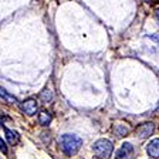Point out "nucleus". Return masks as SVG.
Here are the masks:
<instances>
[{
	"mask_svg": "<svg viewBox=\"0 0 159 159\" xmlns=\"http://www.w3.org/2000/svg\"><path fill=\"white\" fill-rule=\"evenodd\" d=\"M60 145H61V149L67 156H73L80 151V148L83 145V139L77 135L66 134L60 139Z\"/></svg>",
	"mask_w": 159,
	"mask_h": 159,
	"instance_id": "1",
	"label": "nucleus"
},
{
	"mask_svg": "<svg viewBox=\"0 0 159 159\" xmlns=\"http://www.w3.org/2000/svg\"><path fill=\"white\" fill-rule=\"evenodd\" d=\"M93 151L99 159H108L114 152V143L108 139H98L93 145Z\"/></svg>",
	"mask_w": 159,
	"mask_h": 159,
	"instance_id": "2",
	"label": "nucleus"
},
{
	"mask_svg": "<svg viewBox=\"0 0 159 159\" xmlns=\"http://www.w3.org/2000/svg\"><path fill=\"white\" fill-rule=\"evenodd\" d=\"M153 131H155V124L145 122V124H141V125L136 128V135L141 139H146L152 135Z\"/></svg>",
	"mask_w": 159,
	"mask_h": 159,
	"instance_id": "3",
	"label": "nucleus"
},
{
	"mask_svg": "<svg viewBox=\"0 0 159 159\" xmlns=\"http://www.w3.org/2000/svg\"><path fill=\"white\" fill-rule=\"evenodd\" d=\"M134 155V146L132 143L125 142L121 148L116 151L115 153V159H131Z\"/></svg>",
	"mask_w": 159,
	"mask_h": 159,
	"instance_id": "4",
	"label": "nucleus"
},
{
	"mask_svg": "<svg viewBox=\"0 0 159 159\" xmlns=\"http://www.w3.org/2000/svg\"><path fill=\"white\" fill-rule=\"evenodd\" d=\"M21 109H23V112L27 114V115H34L37 112V109H39V105H37V101L33 98H29V99H24L23 102H21Z\"/></svg>",
	"mask_w": 159,
	"mask_h": 159,
	"instance_id": "5",
	"label": "nucleus"
},
{
	"mask_svg": "<svg viewBox=\"0 0 159 159\" xmlns=\"http://www.w3.org/2000/svg\"><path fill=\"white\" fill-rule=\"evenodd\" d=\"M146 152L151 158H159V139H152L146 146Z\"/></svg>",
	"mask_w": 159,
	"mask_h": 159,
	"instance_id": "6",
	"label": "nucleus"
},
{
	"mask_svg": "<svg viewBox=\"0 0 159 159\" xmlns=\"http://www.w3.org/2000/svg\"><path fill=\"white\" fill-rule=\"evenodd\" d=\"M4 132H6V139H7V142H9V143L16 145V143L19 142L20 136H19V134H17V132H14V131H11V129L6 128V126H4Z\"/></svg>",
	"mask_w": 159,
	"mask_h": 159,
	"instance_id": "7",
	"label": "nucleus"
},
{
	"mask_svg": "<svg viewBox=\"0 0 159 159\" xmlns=\"http://www.w3.org/2000/svg\"><path fill=\"white\" fill-rule=\"evenodd\" d=\"M51 119H53V115H51V112H48V111H41V112L39 114V122H40V125L47 126L50 122H51Z\"/></svg>",
	"mask_w": 159,
	"mask_h": 159,
	"instance_id": "8",
	"label": "nucleus"
},
{
	"mask_svg": "<svg viewBox=\"0 0 159 159\" xmlns=\"http://www.w3.org/2000/svg\"><path fill=\"white\" fill-rule=\"evenodd\" d=\"M40 99H41V102L43 104H48L51 99H53V91L50 88H46L43 89L41 93H40Z\"/></svg>",
	"mask_w": 159,
	"mask_h": 159,
	"instance_id": "9",
	"label": "nucleus"
},
{
	"mask_svg": "<svg viewBox=\"0 0 159 159\" xmlns=\"http://www.w3.org/2000/svg\"><path fill=\"white\" fill-rule=\"evenodd\" d=\"M0 95H2V98L4 99V102H9V104H16L17 102V98L14 95H10L9 93H7L4 88L0 89Z\"/></svg>",
	"mask_w": 159,
	"mask_h": 159,
	"instance_id": "10",
	"label": "nucleus"
},
{
	"mask_svg": "<svg viewBox=\"0 0 159 159\" xmlns=\"http://www.w3.org/2000/svg\"><path fill=\"white\" fill-rule=\"evenodd\" d=\"M115 132L118 134L119 136H124L128 132V128H126L125 125H122V124H118V125H115Z\"/></svg>",
	"mask_w": 159,
	"mask_h": 159,
	"instance_id": "11",
	"label": "nucleus"
},
{
	"mask_svg": "<svg viewBox=\"0 0 159 159\" xmlns=\"http://www.w3.org/2000/svg\"><path fill=\"white\" fill-rule=\"evenodd\" d=\"M0 149H2V152L3 153H7V146H6V143H4L3 138L0 139Z\"/></svg>",
	"mask_w": 159,
	"mask_h": 159,
	"instance_id": "12",
	"label": "nucleus"
},
{
	"mask_svg": "<svg viewBox=\"0 0 159 159\" xmlns=\"http://www.w3.org/2000/svg\"><path fill=\"white\" fill-rule=\"evenodd\" d=\"M155 19H156V21H158V24H159V9L155 11Z\"/></svg>",
	"mask_w": 159,
	"mask_h": 159,
	"instance_id": "13",
	"label": "nucleus"
},
{
	"mask_svg": "<svg viewBox=\"0 0 159 159\" xmlns=\"http://www.w3.org/2000/svg\"><path fill=\"white\" fill-rule=\"evenodd\" d=\"M155 112L159 114V102H158V107H156V109H155Z\"/></svg>",
	"mask_w": 159,
	"mask_h": 159,
	"instance_id": "14",
	"label": "nucleus"
}]
</instances>
